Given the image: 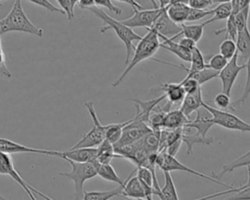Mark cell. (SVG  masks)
<instances>
[{"label": "cell", "instance_id": "63", "mask_svg": "<svg viewBox=\"0 0 250 200\" xmlns=\"http://www.w3.org/2000/svg\"><path fill=\"white\" fill-rule=\"evenodd\" d=\"M0 1H1V0H0Z\"/></svg>", "mask_w": 250, "mask_h": 200}, {"label": "cell", "instance_id": "33", "mask_svg": "<svg viewBox=\"0 0 250 200\" xmlns=\"http://www.w3.org/2000/svg\"><path fill=\"white\" fill-rule=\"evenodd\" d=\"M183 142H185L187 144L188 147V154H190L192 151V146L195 143H202V144H211L214 142V139L213 138H203L201 136H199L198 134H193V135H188L187 133L184 132L183 134Z\"/></svg>", "mask_w": 250, "mask_h": 200}, {"label": "cell", "instance_id": "18", "mask_svg": "<svg viewBox=\"0 0 250 200\" xmlns=\"http://www.w3.org/2000/svg\"><path fill=\"white\" fill-rule=\"evenodd\" d=\"M156 90L164 92L167 102L171 105L182 103L187 95L181 83H161V87Z\"/></svg>", "mask_w": 250, "mask_h": 200}, {"label": "cell", "instance_id": "30", "mask_svg": "<svg viewBox=\"0 0 250 200\" xmlns=\"http://www.w3.org/2000/svg\"><path fill=\"white\" fill-rule=\"evenodd\" d=\"M160 131H151L140 140L143 147L148 153H157L159 151L160 143Z\"/></svg>", "mask_w": 250, "mask_h": 200}, {"label": "cell", "instance_id": "45", "mask_svg": "<svg viewBox=\"0 0 250 200\" xmlns=\"http://www.w3.org/2000/svg\"><path fill=\"white\" fill-rule=\"evenodd\" d=\"M61 9L65 13V16L68 20H72L74 18V12L71 7L69 0H57Z\"/></svg>", "mask_w": 250, "mask_h": 200}, {"label": "cell", "instance_id": "59", "mask_svg": "<svg viewBox=\"0 0 250 200\" xmlns=\"http://www.w3.org/2000/svg\"><path fill=\"white\" fill-rule=\"evenodd\" d=\"M150 2L152 3L153 8H159V6H158V4L156 3V1H155V0H150Z\"/></svg>", "mask_w": 250, "mask_h": 200}, {"label": "cell", "instance_id": "60", "mask_svg": "<svg viewBox=\"0 0 250 200\" xmlns=\"http://www.w3.org/2000/svg\"><path fill=\"white\" fill-rule=\"evenodd\" d=\"M204 1H206L210 6L213 5V3H214V0H204Z\"/></svg>", "mask_w": 250, "mask_h": 200}, {"label": "cell", "instance_id": "14", "mask_svg": "<svg viewBox=\"0 0 250 200\" xmlns=\"http://www.w3.org/2000/svg\"><path fill=\"white\" fill-rule=\"evenodd\" d=\"M55 156L63 160H71L74 162H93L97 157V147L95 148H75L67 149L65 151L56 150Z\"/></svg>", "mask_w": 250, "mask_h": 200}, {"label": "cell", "instance_id": "46", "mask_svg": "<svg viewBox=\"0 0 250 200\" xmlns=\"http://www.w3.org/2000/svg\"><path fill=\"white\" fill-rule=\"evenodd\" d=\"M0 72L2 73V75L8 77V78H12V73L9 70V68L6 65V61H5V54L3 49H0Z\"/></svg>", "mask_w": 250, "mask_h": 200}, {"label": "cell", "instance_id": "5", "mask_svg": "<svg viewBox=\"0 0 250 200\" xmlns=\"http://www.w3.org/2000/svg\"><path fill=\"white\" fill-rule=\"evenodd\" d=\"M84 105L87 108V110L90 114V117L92 118L93 127L89 132H87L81 138V140H79L71 147V149L95 148V147H98L105 140V125H103L100 122L98 114L95 109V106L93 104V101H86L84 103Z\"/></svg>", "mask_w": 250, "mask_h": 200}, {"label": "cell", "instance_id": "4", "mask_svg": "<svg viewBox=\"0 0 250 200\" xmlns=\"http://www.w3.org/2000/svg\"><path fill=\"white\" fill-rule=\"evenodd\" d=\"M71 166L70 172H61L60 176L71 180L74 183V200H83L84 183L86 180H91L98 176L97 170L93 162H74L65 160Z\"/></svg>", "mask_w": 250, "mask_h": 200}, {"label": "cell", "instance_id": "20", "mask_svg": "<svg viewBox=\"0 0 250 200\" xmlns=\"http://www.w3.org/2000/svg\"><path fill=\"white\" fill-rule=\"evenodd\" d=\"M189 119L183 113L181 109L170 110L166 113L163 123V129L175 130L179 128H184Z\"/></svg>", "mask_w": 250, "mask_h": 200}, {"label": "cell", "instance_id": "28", "mask_svg": "<svg viewBox=\"0 0 250 200\" xmlns=\"http://www.w3.org/2000/svg\"><path fill=\"white\" fill-rule=\"evenodd\" d=\"M124 185H118L117 187L109 190L103 191H84L83 200H109L113 197H120L123 192Z\"/></svg>", "mask_w": 250, "mask_h": 200}, {"label": "cell", "instance_id": "48", "mask_svg": "<svg viewBox=\"0 0 250 200\" xmlns=\"http://www.w3.org/2000/svg\"><path fill=\"white\" fill-rule=\"evenodd\" d=\"M178 43H179L184 49H186L187 51H189V52H191L192 49L196 46V43H195L194 41H192L191 39L186 38V37L181 38Z\"/></svg>", "mask_w": 250, "mask_h": 200}, {"label": "cell", "instance_id": "50", "mask_svg": "<svg viewBox=\"0 0 250 200\" xmlns=\"http://www.w3.org/2000/svg\"><path fill=\"white\" fill-rule=\"evenodd\" d=\"M77 5L80 9H84V10H89L90 8L96 6L94 0H79Z\"/></svg>", "mask_w": 250, "mask_h": 200}, {"label": "cell", "instance_id": "43", "mask_svg": "<svg viewBox=\"0 0 250 200\" xmlns=\"http://www.w3.org/2000/svg\"><path fill=\"white\" fill-rule=\"evenodd\" d=\"M35 5H38L40 7H43L45 8L47 11L49 12H52V13H60L62 15H64L65 16V13L61 9V8H58L56 7L55 5H53L49 0H27Z\"/></svg>", "mask_w": 250, "mask_h": 200}, {"label": "cell", "instance_id": "37", "mask_svg": "<svg viewBox=\"0 0 250 200\" xmlns=\"http://www.w3.org/2000/svg\"><path fill=\"white\" fill-rule=\"evenodd\" d=\"M246 68H247V77H246V82H245V86H244V90L241 94V96L231 103L232 107H236L241 105L242 103L245 102V100L248 99V97L250 96V58L248 59V60L246 61Z\"/></svg>", "mask_w": 250, "mask_h": 200}, {"label": "cell", "instance_id": "27", "mask_svg": "<svg viewBox=\"0 0 250 200\" xmlns=\"http://www.w3.org/2000/svg\"><path fill=\"white\" fill-rule=\"evenodd\" d=\"M244 166H246V167L250 166V150H248L247 152H245L241 156L237 157L236 159L232 160L231 162H229L228 164H224L219 173H217V174L212 173V174H213L215 179L219 180V178H221L225 174L232 172L233 170H235L237 168H240V167H244Z\"/></svg>", "mask_w": 250, "mask_h": 200}, {"label": "cell", "instance_id": "38", "mask_svg": "<svg viewBox=\"0 0 250 200\" xmlns=\"http://www.w3.org/2000/svg\"><path fill=\"white\" fill-rule=\"evenodd\" d=\"M249 12H250V5L241 8V10L236 15H233L234 16L235 24H236V27H237L238 31H240L243 28H245L246 26H248Z\"/></svg>", "mask_w": 250, "mask_h": 200}, {"label": "cell", "instance_id": "61", "mask_svg": "<svg viewBox=\"0 0 250 200\" xmlns=\"http://www.w3.org/2000/svg\"><path fill=\"white\" fill-rule=\"evenodd\" d=\"M0 200H9V199H7V198H5V197H3L1 194H0Z\"/></svg>", "mask_w": 250, "mask_h": 200}, {"label": "cell", "instance_id": "42", "mask_svg": "<svg viewBox=\"0 0 250 200\" xmlns=\"http://www.w3.org/2000/svg\"><path fill=\"white\" fill-rule=\"evenodd\" d=\"M185 92L187 95H190L195 93L201 86L198 84V82L193 79V78H185L182 82H181Z\"/></svg>", "mask_w": 250, "mask_h": 200}, {"label": "cell", "instance_id": "16", "mask_svg": "<svg viewBox=\"0 0 250 200\" xmlns=\"http://www.w3.org/2000/svg\"><path fill=\"white\" fill-rule=\"evenodd\" d=\"M167 6L162 12V14L158 17L156 21L153 24V28L158 32L159 35L166 36L168 38H172L175 35H178L182 31L181 25L175 23L171 20V19L167 15Z\"/></svg>", "mask_w": 250, "mask_h": 200}, {"label": "cell", "instance_id": "21", "mask_svg": "<svg viewBox=\"0 0 250 200\" xmlns=\"http://www.w3.org/2000/svg\"><path fill=\"white\" fill-rule=\"evenodd\" d=\"M158 33V32H157ZM159 38L162 40V42L160 43V47L163 49H166L168 51H170L171 53H173L174 55H176L179 59L183 60L184 61H188L190 62V59H191V52L187 51L186 49H184L179 43L175 42L173 39L168 38L166 36L163 35H159Z\"/></svg>", "mask_w": 250, "mask_h": 200}, {"label": "cell", "instance_id": "24", "mask_svg": "<svg viewBox=\"0 0 250 200\" xmlns=\"http://www.w3.org/2000/svg\"><path fill=\"white\" fill-rule=\"evenodd\" d=\"M93 164L96 167L98 176L101 177L103 180L116 182L118 185H125V180L120 179V177L117 175V173L110 164H101L97 160H94Z\"/></svg>", "mask_w": 250, "mask_h": 200}, {"label": "cell", "instance_id": "39", "mask_svg": "<svg viewBox=\"0 0 250 200\" xmlns=\"http://www.w3.org/2000/svg\"><path fill=\"white\" fill-rule=\"evenodd\" d=\"M228 62H229V60L219 53V54H216L211 57L208 64H207V67L220 72L227 65Z\"/></svg>", "mask_w": 250, "mask_h": 200}, {"label": "cell", "instance_id": "8", "mask_svg": "<svg viewBox=\"0 0 250 200\" xmlns=\"http://www.w3.org/2000/svg\"><path fill=\"white\" fill-rule=\"evenodd\" d=\"M151 131V128L146 122L134 117L131 119L130 123L124 127L121 138L114 144V148L117 149L125 145L132 144L140 140L142 138H144L146 134H148Z\"/></svg>", "mask_w": 250, "mask_h": 200}, {"label": "cell", "instance_id": "19", "mask_svg": "<svg viewBox=\"0 0 250 200\" xmlns=\"http://www.w3.org/2000/svg\"><path fill=\"white\" fill-rule=\"evenodd\" d=\"M203 103L204 101L202 99V90L200 87L195 93L190 95H186L180 109L183 111V113L187 117H188L192 112L200 108L203 105Z\"/></svg>", "mask_w": 250, "mask_h": 200}, {"label": "cell", "instance_id": "36", "mask_svg": "<svg viewBox=\"0 0 250 200\" xmlns=\"http://www.w3.org/2000/svg\"><path fill=\"white\" fill-rule=\"evenodd\" d=\"M220 54L224 56L228 60H231L237 52L235 41L231 39H225L220 45Z\"/></svg>", "mask_w": 250, "mask_h": 200}, {"label": "cell", "instance_id": "47", "mask_svg": "<svg viewBox=\"0 0 250 200\" xmlns=\"http://www.w3.org/2000/svg\"><path fill=\"white\" fill-rule=\"evenodd\" d=\"M188 6L192 9H199V10H207V8L210 6L206 1L204 0H189Z\"/></svg>", "mask_w": 250, "mask_h": 200}, {"label": "cell", "instance_id": "10", "mask_svg": "<svg viewBox=\"0 0 250 200\" xmlns=\"http://www.w3.org/2000/svg\"><path fill=\"white\" fill-rule=\"evenodd\" d=\"M237 60H238V53L236 52L235 55L232 57V59L229 60L227 65L219 72V75H218L219 79L222 82L223 93L228 96L230 95L231 88H232L239 72L243 68L246 67V63L238 64Z\"/></svg>", "mask_w": 250, "mask_h": 200}, {"label": "cell", "instance_id": "41", "mask_svg": "<svg viewBox=\"0 0 250 200\" xmlns=\"http://www.w3.org/2000/svg\"><path fill=\"white\" fill-rule=\"evenodd\" d=\"M212 14H213L212 10H199V9L190 8L187 21L199 20H201V19H203V18H205L209 15H212Z\"/></svg>", "mask_w": 250, "mask_h": 200}, {"label": "cell", "instance_id": "55", "mask_svg": "<svg viewBox=\"0 0 250 200\" xmlns=\"http://www.w3.org/2000/svg\"><path fill=\"white\" fill-rule=\"evenodd\" d=\"M232 0H214V3L213 4H217V5H219V4H223V3H229V2H231Z\"/></svg>", "mask_w": 250, "mask_h": 200}, {"label": "cell", "instance_id": "3", "mask_svg": "<svg viewBox=\"0 0 250 200\" xmlns=\"http://www.w3.org/2000/svg\"><path fill=\"white\" fill-rule=\"evenodd\" d=\"M11 31H21L35 36H43V29L33 24L25 15L21 0H15L8 15L0 20V35Z\"/></svg>", "mask_w": 250, "mask_h": 200}, {"label": "cell", "instance_id": "57", "mask_svg": "<svg viewBox=\"0 0 250 200\" xmlns=\"http://www.w3.org/2000/svg\"><path fill=\"white\" fill-rule=\"evenodd\" d=\"M69 1H70V4H71L72 9H74V6H75V5H77V3H78V1H79V0H69Z\"/></svg>", "mask_w": 250, "mask_h": 200}, {"label": "cell", "instance_id": "40", "mask_svg": "<svg viewBox=\"0 0 250 200\" xmlns=\"http://www.w3.org/2000/svg\"><path fill=\"white\" fill-rule=\"evenodd\" d=\"M214 102L215 104L221 108L222 110L223 109H227V108H230L231 110H233L234 108L232 107L231 105V101H230V98L229 96L224 94V93H220L218 94L215 98H214Z\"/></svg>", "mask_w": 250, "mask_h": 200}, {"label": "cell", "instance_id": "44", "mask_svg": "<svg viewBox=\"0 0 250 200\" xmlns=\"http://www.w3.org/2000/svg\"><path fill=\"white\" fill-rule=\"evenodd\" d=\"M95 1V5L96 7L100 6V7H104L107 10H109L110 12L116 14V15H120L122 13V10L118 7H116L115 5H113V3L111 2V0H94Z\"/></svg>", "mask_w": 250, "mask_h": 200}, {"label": "cell", "instance_id": "34", "mask_svg": "<svg viewBox=\"0 0 250 200\" xmlns=\"http://www.w3.org/2000/svg\"><path fill=\"white\" fill-rule=\"evenodd\" d=\"M214 33H215V35H218L220 33H226V39H231V40L235 41L236 37H237L238 30H237V27L235 24L234 16L230 15V17L227 20L226 26L222 29L214 30Z\"/></svg>", "mask_w": 250, "mask_h": 200}, {"label": "cell", "instance_id": "11", "mask_svg": "<svg viewBox=\"0 0 250 200\" xmlns=\"http://www.w3.org/2000/svg\"><path fill=\"white\" fill-rule=\"evenodd\" d=\"M0 175L10 176L15 181H17L22 187V189L29 196L30 200H37L35 195L31 191V189L29 188V184L26 181H24V180L21 177L19 172L15 169L13 160L10 157V155L1 151H0Z\"/></svg>", "mask_w": 250, "mask_h": 200}, {"label": "cell", "instance_id": "51", "mask_svg": "<svg viewBox=\"0 0 250 200\" xmlns=\"http://www.w3.org/2000/svg\"><path fill=\"white\" fill-rule=\"evenodd\" d=\"M116 1L130 5L133 8V10H144V7L141 4H139L136 0H116Z\"/></svg>", "mask_w": 250, "mask_h": 200}, {"label": "cell", "instance_id": "13", "mask_svg": "<svg viewBox=\"0 0 250 200\" xmlns=\"http://www.w3.org/2000/svg\"><path fill=\"white\" fill-rule=\"evenodd\" d=\"M135 172H136V170L125 180V185H124V188H123V192H122V195L120 197L140 200V199H146V197L151 196L147 192V190L146 189L144 184L140 181L138 177L133 176Z\"/></svg>", "mask_w": 250, "mask_h": 200}, {"label": "cell", "instance_id": "2", "mask_svg": "<svg viewBox=\"0 0 250 200\" xmlns=\"http://www.w3.org/2000/svg\"><path fill=\"white\" fill-rule=\"evenodd\" d=\"M157 31L151 27L147 29V33L142 37V39L138 42L137 46L134 49V54L132 59L129 60L126 68L119 75V77L112 83L113 87L118 86L124 78L128 75V73L141 61L146 60L147 59H151L154 54L160 48V40Z\"/></svg>", "mask_w": 250, "mask_h": 200}, {"label": "cell", "instance_id": "56", "mask_svg": "<svg viewBox=\"0 0 250 200\" xmlns=\"http://www.w3.org/2000/svg\"><path fill=\"white\" fill-rule=\"evenodd\" d=\"M239 1H240L241 8H243V7H245V6L250 5V0H239Z\"/></svg>", "mask_w": 250, "mask_h": 200}, {"label": "cell", "instance_id": "32", "mask_svg": "<svg viewBox=\"0 0 250 200\" xmlns=\"http://www.w3.org/2000/svg\"><path fill=\"white\" fill-rule=\"evenodd\" d=\"M130 121L131 119L121 123H112L105 125V140L110 141L112 144H115L120 140L124 127L129 124Z\"/></svg>", "mask_w": 250, "mask_h": 200}, {"label": "cell", "instance_id": "1", "mask_svg": "<svg viewBox=\"0 0 250 200\" xmlns=\"http://www.w3.org/2000/svg\"><path fill=\"white\" fill-rule=\"evenodd\" d=\"M91 12H93L98 18H100L103 22L104 25L101 27L100 31L102 33L105 32L108 29H112L115 34L118 36V38L124 43L125 48H126V58H125V64L127 65L129 62V58L131 57L132 53L134 52L135 47L133 46V42L134 41H140L142 39L143 36H140L139 34H137L133 28L125 25L122 21H119L113 18H111L110 16H108L103 9L98 8V7H92L89 9Z\"/></svg>", "mask_w": 250, "mask_h": 200}, {"label": "cell", "instance_id": "9", "mask_svg": "<svg viewBox=\"0 0 250 200\" xmlns=\"http://www.w3.org/2000/svg\"><path fill=\"white\" fill-rule=\"evenodd\" d=\"M166 7L164 8H152V9H144V10H134V15L126 20H121L125 25L134 28V27H145L149 29L153 26L154 22L158 17L162 14Z\"/></svg>", "mask_w": 250, "mask_h": 200}, {"label": "cell", "instance_id": "15", "mask_svg": "<svg viewBox=\"0 0 250 200\" xmlns=\"http://www.w3.org/2000/svg\"><path fill=\"white\" fill-rule=\"evenodd\" d=\"M0 151L11 154V153H37V154H44L49 156H54V150L48 149H38L28 147L26 145L18 143L8 139L0 138Z\"/></svg>", "mask_w": 250, "mask_h": 200}, {"label": "cell", "instance_id": "22", "mask_svg": "<svg viewBox=\"0 0 250 200\" xmlns=\"http://www.w3.org/2000/svg\"><path fill=\"white\" fill-rule=\"evenodd\" d=\"M235 44L238 57H240L243 61H247L250 58V30L248 26L238 31Z\"/></svg>", "mask_w": 250, "mask_h": 200}, {"label": "cell", "instance_id": "29", "mask_svg": "<svg viewBox=\"0 0 250 200\" xmlns=\"http://www.w3.org/2000/svg\"><path fill=\"white\" fill-rule=\"evenodd\" d=\"M180 25L182 27L181 33H179L178 35L173 36L171 39L175 40L176 38H178L181 35H183L184 37L191 39L192 41L197 43L200 40V38L202 37L203 28H204V25L202 23L201 24H186V23H182Z\"/></svg>", "mask_w": 250, "mask_h": 200}, {"label": "cell", "instance_id": "26", "mask_svg": "<svg viewBox=\"0 0 250 200\" xmlns=\"http://www.w3.org/2000/svg\"><path fill=\"white\" fill-rule=\"evenodd\" d=\"M182 68H184L187 71V76L186 78L190 77L191 75H193L194 73L204 69L207 67V64H205L204 61V56L201 53V51L195 46L192 51H191V59H190V67L187 68L184 65H180ZM178 66V67H180Z\"/></svg>", "mask_w": 250, "mask_h": 200}, {"label": "cell", "instance_id": "53", "mask_svg": "<svg viewBox=\"0 0 250 200\" xmlns=\"http://www.w3.org/2000/svg\"><path fill=\"white\" fill-rule=\"evenodd\" d=\"M189 0H170L169 4L173 5V4H185V5H188Z\"/></svg>", "mask_w": 250, "mask_h": 200}, {"label": "cell", "instance_id": "54", "mask_svg": "<svg viewBox=\"0 0 250 200\" xmlns=\"http://www.w3.org/2000/svg\"><path fill=\"white\" fill-rule=\"evenodd\" d=\"M156 1V0H155ZM158 1V6L160 7V8H164V7H166V6H168L169 5V2H170V0H157Z\"/></svg>", "mask_w": 250, "mask_h": 200}, {"label": "cell", "instance_id": "6", "mask_svg": "<svg viewBox=\"0 0 250 200\" xmlns=\"http://www.w3.org/2000/svg\"><path fill=\"white\" fill-rule=\"evenodd\" d=\"M155 164H156V167H158L160 170H162L163 172H172V171H182V172H187L188 174H191V175H194V176H197L199 178H202V179H205V180H211L213 182H216L220 185H223L229 189H231L233 188L234 186L233 185H229V184H227L223 181H221L220 180H217L213 177H210V176H207L205 174H202L198 171H195L186 165H184L183 163H181L179 160H177L175 158V156H171L169 155L168 153H166L165 151H161V152H158L157 155H156V160H155Z\"/></svg>", "mask_w": 250, "mask_h": 200}, {"label": "cell", "instance_id": "52", "mask_svg": "<svg viewBox=\"0 0 250 200\" xmlns=\"http://www.w3.org/2000/svg\"><path fill=\"white\" fill-rule=\"evenodd\" d=\"M29 188L31 189V191L33 192V194H34V195H38V196L42 197L44 200H54V199H52L51 197H49V196H47L46 194H44V193H42L41 191H39L38 189L34 188V187H33V186H31L30 184H29Z\"/></svg>", "mask_w": 250, "mask_h": 200}, {"label": "cell", "instance_id": "12", "mask_svg": "<svg viewBox=\"0 0 250 200\" xmlns=\"http://www.w3.org/2000/svg\"><path fill=\"white\" fill-rule=\"evenodd\" d=\"M215 125L212 113L203 105L196 110V116L184 127L186 129H195L196 134L206 138L208 131Z\"/></svg>", "mask_w": 250, "mask_h": 200}, {"label": "cell", "instance_id": "23", "mask_svg": "<svg viewBox=\"0 0 250 200\" xmlns=\"http://www.w3.org/2000/svg\"><path fill=\"white\" fill-rule=\"evenodd\" d=\"M113 158H121L119 154L115 152L114 144H112L107 140H104L97 147V157L96 160L101 164H110Z\"/></svg>", "mask_w": 250, "mask_h": 200}, {"label": "cell", "instance_id": "25", "mask_svg": "<svg viewBox=\"0 0 250 200\" xmlns=\"http://www.w3.org/2000/svg\"><path fill=\"white\" fill-rule=\"evenodd\" d=\"M190 7L185 4H173L167 6V15L177 24H182L187 21Z\"/></svg>", "mask_w": 250, "mask_h": 200}, {"label": "cell", "instance_id": "35", "mask_svg": "<svg viewBox=\"0 0 250 200\" xmlns=\"http://www.w3.org/2000/svg\"><path fill=\"white\" fill-rule=\"evenodd\" d=\"M218 75H219V71H216V70H213V69H211L209 67H206V68H204V69L194 73L193 75H191L188 78L195 79L198 82V84L201 86L202 84H204V83H206V82H208V81L218 77Z\"/></svg>", "mask_w": 250, "mask_h": 200}, {"label": "cell", "instance_id": "62", "mask_svg": "<svg viewBox=\"0 0 250 200\" xmlns=\"http://www.w3.org/2000/svg\"><path fill=\"white\" fill-rule=\"evenodd\" d=\"M0 49H3L2 48V42H1V35H0Z\"/></svg>", "mask_w": 250, "mask_h": 200}, {"label": "cell", "instance_id": "49", "mask_svg": "<svg viewBox=\"0 0 250 200\" xmlns=\"http://www.w3.org/2000/svg\"><path fill=\"white\" fill-rule=\"evenodd\" d=\"M182 142H183V139H182V140H179L178 141H176V142H174L173 144H171L170 146H168V147L166 148L165 152L168 153V154L171 155V156H176V154L178 153V151H179V149H180V147H181V145H182Z\"/></svg>", "mask_w": 250, "mask_h": 200}, {"label": "cell", "instance_id": "7", "mask_svg": "<svg viewBox=\"0 0 250 200\" xmlns=\"http://www.w3.org/2000/svg\"><path fill=\"white\" fill-rule=\"evenodd\" d=\"M203 106L212 113L215 125H219L220 127L229 129V130L250 133V124L243 121L238 116L230 112L224 111L219 108H215L205 102L203 103Z\"/></svg>", "mask_w": 250, "mask_h": 200}, {"label": "cell", "instance_id": "17", "mask_svg": "<svg viewBox=\"0 0 250 200\" xmlns=\"http://www.w3.org/2000/svg\"><path fill=\"white\" fill-rule=\"evenodd\" d=\"M166 100V96L163 94L160 97L150 100H132L133 102H135L136 106V118L139 120H142L146 122L148 125L149 115L151 111L162 101ZM149 126V125H148Z\"/></svg>", "mask_w": 250, "mask_h": 200}, {"label": "cell", "instance_id": "31", "mask_svg": "<svg viewBox=\"0 0 250 200\" xmlns=\"http://www.w3.org/2000/svg\"><path fill=\"white\" fill-rule=\"evenodd\" d=\"M213 12V16L207 20L206 21H204L202 24L205 26L208 23L217 21V20H228L232 12L231 9V3H223V4H219L217 5L214 9H212Z\"/></svg>", "mask_w": 250, "mask_h": 200}, {"label": "cell", "instance_id": "58", "mask_svg": "<svg viewBox=\"0 0 250 200\" xmlns=\"http://www.w3.org/2000/svg\"><path fill=\"white\" fill-rule=\"evenodd\" d=\"M124 199L125 200H136V199H130V198H124ZM140 200H153V199H152V196H148L146 199H140Z\"/></svg>", "mask_w": 250, "mask_h": 200}]
</instances>
